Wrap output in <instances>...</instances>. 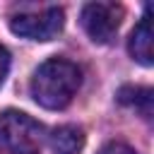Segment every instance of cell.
Instances as JSON below:
<instances>
[{
	"mask_svg": "<svg viewBox=\"0 0 154 154\" xmlns=\"http://www.w3.org/2000/svg\"><path fill=\"white\" fill-rule=\"evenodd\" d=\"M79 84H82V72L75 63L63 58H51L34 70L29 89L38 106L58 111L72 101Z\"/></svg>",
	"mask_w": 154,
	"mask_h": 154,
	"instance_id": "6da1fadb",
	"label": "cell"
},
{
	"mask_svg": "<svg viewBox=\"0 0 154 154\" xmlns=\"http://www.w3.org/2000/svg\"><path fill=\"white\" fill-rule=\"evenodd\" d=\"M43 140V125L22 111L0 113V149L7 154H36Z\"/></svg>",
	"mask_w": 154,
	"mask_h": 154,
	"instance_id": "7a4b0ae2",
	"label": "cell"
},
{
	"mask_svg": "<svg viewBox=\"0 0 154 154\" xmlns=\"http://www.w3.org/2000/svg\"><path fill=\"white\" fill-rule=\"evenodd\" d=\"M65 14L60 7H46L41 12H22L10 19V29L17 36L31 41H51L63 31Z\"/></svg>",
	"mask_w": 154,
	"mask_h": 154,
	"instance_id": "3957f363",
	"label": "cell"
},
{
	"mask_svg": "<svg viewBox=\"0 0 154 154\" xmlns=\"http://www.w3.org/2000/svg\"><path fill=\"white\" fill-rule=\"evenodd\" d=\"M123 14L118 2H89L82 10V26L94 43H108L123 22Z\"/></svg>",
	"mask_w": 154,
	"mask_h": 154,
	"instance_id": "277c9868",
	"label": "cell"
},
{
	"mask_svg": "<svg viewBox=\"0 0 154 154\" xmlns=\"http://www.w3.org/2000/svg\"><path fill=\"white\" fill-rule=\"evenodd\" d=\"M128 51L130 55L140 63V65H152L154 63V51H152V17H149V7L144 10L140 24L132 29L130 38H128Z\"/></svg>",
	"mask_w": 154,
	"mask_h": 154,
	"instance_id": "5b68a950",
	"label": "cell"
},
{
	"mask_svg": "<svg viewBox=\"0 0 154 154\" xmlns=\"http://www.w3.org/2000/svg\"><path fill=\"white\" fill-rule=\"evenodd\" d=\"M82 147H84V132L77 125H60L51 135L53 154H77Z\"/></svg>",
	"mask_w": 154,
	"mask_h": 154,
	"instance_id": "8992f818",
	"label": "cell"
},
{
	"mask_svg": "<svg viewBox=\"0 0 154 154\" xmlns=\"http://www.w3.org/2000/svg\"><path fill=\"white\" fill-rule=\"evenodd\" d=\"M118 101L123 106L135 108L144 118L152 116V89H147V87H123L118 91Z\"/></svg>",
	"mask_w": 154,
	"mask_h": 154,
	"instance_id": "52a82bcc",
	"label": "cell"
},
{
	"mask_svg": "<svg viewBox=\"0 0 154 154\" xmlns=\"http://www.w3.org/2000/svg\"><path fill=\"white\" fill-rule=\"evenodd\" d=\"M99 154H137L132 147H128V144H123V142H111V144H106Z\"/></svg>",
	"mask_w": 154,
	"mask_h": 154,
	"instance_id": "ba28073f",
	"label": "cell"
},
{
	"mask_svg": "<svg viewBox=\"0 0 154 154\" xmlns=\"http://www.w3.org/2000/svg\"><path fill=\"white\" fill-rule=\"evenodd\" d=\"M7 70H10V53L0 46V84L5 82V77H7Z\"/></svg>",
	"mask_w": 154,
	"mask_h": 154,
	"instance_id": "9c48e42d",
	"label": "cell"
}]
</instances>
